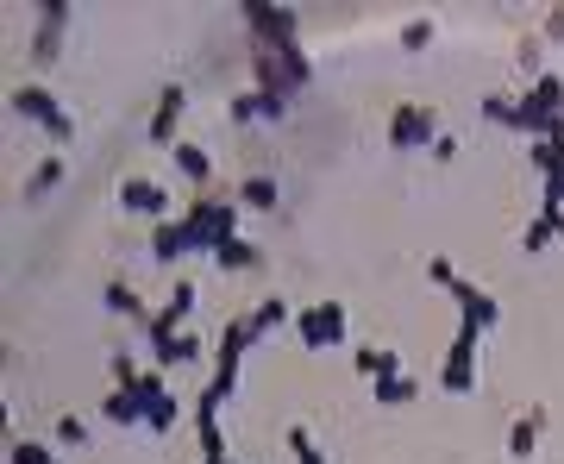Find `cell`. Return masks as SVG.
<instances>
[{
	"label": "cell",
	"mask_w": 564,
	"mask_h": 464,
	"mask_svg": "<svg viewBox=\"0 0 564 464\" xmlns=\"http://www.w3.org/2000/svg\"><path fill=\"white\" fill-rule=\"evenodd\" d=\"M13 464H51V452L38 439H13Z\"/></svg>",
	"instance_id": "cell-32"
},
{
	"label": "cell",
	"mask_w": 564,
	"mask_h": 464,
	"mask_svg": "<svg viewBox=\"0 0 564 464\" xmlns=\"http://www.w3.org/2000/svg\"><path fill=\"white\" fill-rule=\"evenodd\" d=\"M176 414H182V408H176V396L163 389L157 402H145V427H151V433H170V427H176Z\"/></svg>",
	"instance_id": "cell-24"
},
{
	"label": "cell",
	"mask_w": 564,
	"mask_h": 464,
	"mask_svg": "<svg viewBox=\"0 0 564 464\" xmlns=\"http://www.w3.org/2000/svg\"><path fill=\"white\" fill-rule=\"evenodd\" d=\"M282 320H295V314H289V301H276V295H264V308H251V333L264 339V333H276V327H282Z\"/></svg>",
	"instance_id": "cell-21"
},
{
	"label": "cell",
	"mask_w": 564,
	"mask_h": 464,
	"mask_svg": "<svg viewBox=\"0 0 564 464\" xmlns=\"http://www.w3.org/2000/svg\"><path fill=\"white\" fill-rule=\"evenodd\" d=\"M13 113H19V120H32V126H44V132H51V126L63 120V101L51 95V88L26 82V88H13Z\"/></svg>",
	"instance_id": "cell-9"
},
{
	"label": "cell",
	"mask_w": 564,
	"mask_h": 464,
	"mask_svg": "<svg viewBox=\"0 0 564 464\" xmlns=\"http://www.w3.org/2000/svg\"><path fill=\"white\" fill-rule=\"evenodd\" d=\"M439 138V113L433 107H395V120H389V145L395 151H420V145H433Z\"/></svg>",
	"instance_id": "cell-4"
},
{
	"label": "cell",
	"mask_w": 564,
	"mask_h": 464,
	"mask_svg": "<svg viewBox=\"0 0 564 464\" xmlns=\"http://www.w3.org/2000/svg\"><path fill=\"white\" fill-rule=\"evenodd\" d=\"M101 414H107V421H113V427H145V402H138V396H132V389H113V396H107V408H101Z\"/></svg>",
	"instance_id": "cell-18"
},
{
	"label": "cell",
	"mask_w": 564,
	"mask_h": 464,
	"mask_svg": "<svg viewBox=\"0 0 564 464\" xmlns=\"http://www.w3.org/2000/svg\"><path fill=\"white\" fill-rule=\"evenodd\" d=\"M295 464H326V458H320V452H308V458H295Z\"/></svg>",
	"instance_id": "cell-39"
},
{
	"label": "cell",
	"mask_w": 564,
	"mask_h": 464,
	"mask_svg": "<svg viewBox=\"0 0 564 464\" xmlns=\"http://www.w3.org/2000/svg\"><path fill=\"white\" fill-rule=\"evenodd\" d=\"M483 120H489V126H514V101H508V95H489V101H483Z\"/></svg>",
	"instance_id": "cell-31"
},
{
	"label": "cell",
	"mask_w": 564,
	"mask_h": 464,
	"mask_svg": "<svg viewBox=\"0 0 564 464\" xmlns=\"http://www.w3.org/2000/svg\"><path fill=\"white\" fill-rule=\"evenodd\" d=\"M427 276H433L439 289H452V276H458V264H452V258H433V264H427Z\"/></svg>",
	"instance_id": "cell-33"
},
{
	"label": "cell",
	"mask_w": 564,
	"mask_h": 464,
	"mask_svg": "<svg viewBox=\"0 0 564 464\" xmlns=\"http://www.w3.org/2000/svg\"><path fill=\"white\" fill-rule=\"evenodd\" d=\"M57 182H63V157H51V164H38V176L26 182V201H44V195L57 189Z\"/></svg>",
	"instance_id": "cell-26"
},
{
	"label": "cell",
	"mask_w": 564,
	"mask_h": 464,
	"mask_svg": "<svg viewBox=\"0 0 564 464\" xmlns=\"http://www.w3.org/2000/svg\"><path fill=\"white\" fill-rule=\"evenodd\" d=\"M176 220H182L188 251H201V258H214L226 239H239V214H232L226 201H214V195H201V201L188 207V214H176Z\"/></svg>",
	"instance_id": "cell-1"
},
{
	"label": "cell",
	"mask_w": 564,
	"mask_h": 464,
	"mask_svg": "<svg viewBox=\"0 0 564 464\" xmlns=\"http://www.w3.org/2000/svg\"><path fill=\"white\" fill-rule=\"evenodd\" d=\"M251 320H232V327L220 333V358H214V389H226L232 396V383H239V364H245V352H251Z\"/></svg>",
	"instance_id": "cell-6"
},
{
	"label": "cell",
	"mask_w": 564,
	"mask_h": 464,
	"mask_svg": "<svg viewBox=\"0 0 564 464\" xmlns=\"http://www.w3.org/2000/svg\"><path fill=\"white\" fill-rule=\"evenodd\" d=\"M120 207H132V214H157V220H170V195H163L157 182H145V176L120 182Z\"/></svg>",
	"instance_id": "cell-13"
},
{
	"label": "cell",
	"mask_w": 564,
	"mask_h": 464,
	"mask_svg": "<svg viewBox=\"0 0 564 464\" xmlns=\"http://www.w3.org/2000/svg\"><path fill=\"white\" fill-rule=\"evenodd\" d=\"M533 164H539V176H558L564 170V138H533Z\"/></svg>",
	"instance_id": "cell-25"
},
{
	"label": "cell",
	"mask_w": 564,
	"mask_h": 464,
	"mask_svg": "<svg viewBox=\"0 0 564 464\" xmlns=\"http://www.w3.org/2000/svg\"><path fill=\"white\" fill-rule=\"evenodd\" d=\"M151 251H157V264H176L182 251H188V239H182V220H157V232H151Z\"/></svg>",
	"instance_id": "cell-19"
},
{
	"label": "cell",
	"mask_w": 564,
	"mask_h": 464,
	"mask_svg": "<svg viewBox=\"0 0 564 464\" xmlns=\"http://www.w3.org/2000/svg\"><path fill=\"white\" fill-rule=\"evenodd\" d=\"M452 301H458V327H477V333H489V327L502 320L496 295H483L477 283H464V276H452Z\"/></svg>",
	"instance_id": "cell-7"
},
{
	"label": "cell",
	"mask_w": 564,
	"mask_h": 464,
	"mask_svg": "<svg viewBox=\"0 0 564 464\" xmlns=\"http://www.w3.org/2000/svg\"><path fill=\"white\" fill-rule=\"evenodd\" d=\"M358 377H370V383H389V377H402V358H395V352H383V345H364V352H358Z\"/></svg>",
	"instance_id": "cell-15"
},
{
	"label": "cell",
	"mask_w": 564,
	"mask_h": 464,
	"mask_svg": "<svg viewBox=\"0 0 564 464\" xmlns=\"http://www.w3.org/2000/svg\"><path fill=\"white\" fill-rule=\"evenodd\" d=\"M188 308H195V283H176V295H170V308L145 320V327H151V345H163V339H176V327L188 320Z\"/></svg>",
	"instance_id": "cell-12"
},
{
	"label": "cell",
	"mask_w": 564,
	"mask_h": 464,
	"mask_svg": "<svg viewBox=\"0 0 564 464\" xmlns=\"http://www.w3.org/2000/svg\"><path fill=\"white\" fill-rule=\"evenodd\" d=\"M107 308H113V314H145V301H138L132 283H107Z\"/></svg>",
	"instance_id": "cell-28"
},
{
	"label": "cell",
	"mask_w": 564,
	"mask_h": 464,
	"mask_svg": "<svg viewBox=\"0 0 564 464\" xmlns=\"http://www.w3.org/2000/svg\"><path fill=\"white\" fill-rule=\"evenodd\" d=\"M214 264H220V270H251V264H257V251H251L245 239H226V245L214 251Z\"/></svg>",
	"instance_id": "cell-27"
},
{
	"label": "cell",
	"mask_w": 564,
	"mask_h": 464,
	"mask_svg": "<svg viewBox=\"0 0 564 464\" xmlns=\"http://www.w3.org/2000/svg\"><path fill=\"white\" fill-rule=\"evenodd\" d=\"M239 195H245V207H276V182L270 176H251Z\"/></svg>",
	"instance_id": "cell-29"
},
{
	"label": "cell",
	"mask_w": 564,
	"mask_h": 464,
	"mask_svg": "<svg viewBox=\"0 0 564 464\" xmlns=\"http://www.w3.org/2000/svg\"><path fill=\"white\" fill-rule=\"evenodd\" d=\"M558 232H564V207H558V201H546V207H539V220L527 226V251H546V245L558 239Z\"/></svg>",
	"instance_id": "cell-17"
},
{
	"label": "cell",
	"mask_w": 564,
	"mask_h": 464,
	"mask_svg": "<svg viewBox=\"0 0 564 464\" xmlns=\"http://www.w3.org/2000/svg\"><path fill=\"white\" fill-rule=\"evenodd\" d=\"M433 44V19H414V26H402V51H427Z\"/></svg>",
	"instance_id": "cell-30"
},
{
	"label": "cell",
	"mask_w": 564,
	"mask_h": 464,
	"mask_svg": "<svg viewBox=\"0 0 564 464\" xmlns=\"http://www.w3.org/2000/svg\"><path fill=\"white\" fill-rule=\"evenodd\" d=\"M245 26H251V44H257V51H295V32H301V19H295V7H270V0H245Z\"/></svg>",
	"instance_id": "cell-2"
},
{
	"label": "cell",
	"mask_w": 564,
	"mask_h": 464,
	"mask_svg": "<svg viewBox=\"0 0 564 464\" xmlns=\"http://www.w3.org/2000/svg\"><path fill=\"white\" fill-rule=\"evenodd\" d=\"M282 113H289V101H282V95H264V88H251V95H239V101H232V120H239V126L282 120Z\"/></svg>",
	"instance_id": "cell-14"
},
{
	"label": "cell",
	"mask_w": 564,
	"mask_h": 464,
	"mask_svg": "<svg viewBox=\"0 0 564 464\" xmlns=\"http://www.w3.org/2000/svg\"><path fill=\"white\" fill-rule=\"evenodd\" d=\"M138 383V370H132V358H113V389H132Z\"/></svg>",
	"instance_id": "cell-34"
},
{
	"label": "cell",
	"mask_w": 564,
	"mask_h": 464,
	"mask_svg": "<svg viewBox=\"0 0 564 464\" xmlns=\"http://www.w3.org/2000/svg\"><path fill=\"white\" fill-rule=\"evenodd\" d=\"M546 38H558V44H564V13H546Z\"/></svg>",
	"instance_id": "cell-38"
},
{
	"label": "cell",
	"mask_w": 564,
	"mask_h": 464,
	"mask_svg": "<svg viewBox=\"0 0 564 464\" xmlns=\"http://www.w3.org/2000/svg\"><path fill=\"white\" fill-rule=\"evenodd\" d=\"M207 464H232V458H207Z\"/></svg>",
	"instance_id": "cell-40"
},
{
	"label": "cell",
	"mask_w": 564,
	"mask_h": 464,
	"mask_svg": "<svg viewBox=\"0 0 564 464\" xmlns=\"http://www.w3.org/2000/svg\"><path fill=\"white\" fill-rule=\"evenodd\" d=\"M546 201H558V207H564V170H558V176H546Z\"/></svg>",
	"instance_id": "cell-37"
},
{
	"label": "cell",
	"mask_w": 564,
	"mask_h": 464,
	"mask_svg": "<svg viewBox=\"0 0 564 464\" xmlns=\"http://www.w3.org/2000/svg\"><path fill=\"white\" fill-rule=\"evenodd\" d=\"M63 26H69V7H63V0H44V7H38V32H32V63H38V69L57 63Z\"/></svg>",
	"instance_id": "cell-8"
},
{
	"label": "cell",
	"mask_w": 564,
	"mask_h": 464,
	"mask_svg": "<svg viewBox=\"0 0 564 464\" xmlns=\"http://www.w3.org/2000/svg\"><path fill=\"white\" fill-rule=\"evenodd\" d=\"M170 157H176V170L195 182V189H207V182H214V164H207V151H201V145H176Z\"/></svg>",
	"instance_id": "cell-20"
},
{
	"label": "cell",
	"mask_w": 564,
	"mask_h": 464,
	"mask_svg": "<svg viewBox=\"0 0 564 464\" xmlns=\"http://www.w3.org/2000/svg\"><path fill=\"white\" fill-rule=\"evenodd\" d=\"M289 452H295V458H308V452H314V439H308V427H289Z\"/></svg>",
	"instance_id": "cell-36"
},
{
	"label": "cell",
	"mask_w": 564,
	"mask_h": 464,
	"mask_svg": "<svg viewBox=\"0 0 564 464\" xmlns=\"http://www.w3.org/2000/svg\"><path fill=\"white\" fill-rule=\"evenodd\" d=\"M182 101H188V88H182V82H170V88H163V95H157V113H151V145H170V151H176Z\"/></svg>",
	"instance_id": "cell-10"
},
{
	"label": "cell",
	"mask_w": 564,
	"mask_h": 464,
	"mask_svg": "<svg viewBox=\"0 0 564 464\" xmlns=\"http://www.w3.org/2000/svg\"><path fill=\"white\" fill-rule=\"evenodd\" d=\"M477 327H458V339H452V352H445V396H464L470 383H477Z\"/></svg>",
	"instance_id": "cell-3"
},
{
	"label": "cell",
	"mask_w": 564,
	"mask_h": 464,
	"mask_svg": "<svg viewBox=\"0 0 564 464\" xmlns=\"http://www.w3.org/2000/svg\"><path fill=\"white\" fill-rule=\"evenodd\" d=\"M251 82L264 88V95H282V101H295V95H301L295 76L282 69V57H276V51H251Z\"/></svg>",
	"instance_id": "cell-11"
},
{
	"label": "cell",
	"mask_w": 564,
	"mask_h": 464,
	"mask_svg": "<svg viewBox=\"0 0 564 464\" xmlns=\"http://www.w3.org/2000/svg\"><path fill=\"white\" fill-rule=\"evenodd\" d=\"M295 327H301V339H308L314 352H326V345H345V308H339V301H314L308 314H295Z\"/></svg>",
	"instance_id": "cell-5"
},
{
	"label": "cell",
	"mask_w": 564,
	"mask_h": 464,
	"mask_svg": "<svg viewBox=\"0 0 564 464\" xmlns=\"http://www.w3.org/2000/svg\"><path fill=\"white\" fill-rule=\"evenodd\" d=\"M414 396H420V383L408 377V370H402V377H389V383H376V402H383V408H402Z\"/></svg>",
	"instance_id": "cell-23"
},
{
	"label": "cell",
	"mask_w": 564,
	"mask_h": 464,
	"mask_svg": "<svg viewBox=\"0 0 564 464\" xmlns=\"http://www.w3.org/2000/svg\"><path fill=\"white\" fill-rule=\"evenodd\" d=\"M57 439H63V446H82L88 427H82V421H57Z\"/></svg>",
	"instance_id": "cell-35"
},
{
	"label": "cell",
	"mask_w": 564,
	"mask_h": 464,
	"mask_svg": "<svg viewBox=\"0 0 564 464\" xmlns=\"http://www.w3.org/2000/svg\"><path fill=\"white\" fill-rule=\"evenodd\" d=\"M195 358H201V339L195 333H176V339L157 345V364H195Z\"/></svg>",
	"instance_id": "cell-22"
},
{
	"label": "cell",
	"mask_w": 564,
	"mask_h": 464,
	"mask_svg": "<svg viewBox=\"0 0 564 464\" xmlns=\"http://www.w3.org/2000/svg\"><path fill=\"white\" fill-rule=\"evenodd\" d=\"M539 427H546V414H521V421L508 427V458H533V446H539Z\"/></svg>",
	"instance_id": "cell-16"
}]
</instances>
